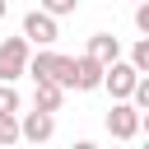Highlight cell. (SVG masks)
<instances>
[{
	"instance_id": "1",
	"label": "cell",
	"mask_w": 149,
	"mask_h": 149,
	"mask_svg": "<svg viewBox=\"0 0 149 149\" xmlns=\"http://www.w3.org/2000/svg\"><path fill=\"white\" fill-rule=\"evenodd\" d=\"M28 74H33V84H37V79H51V84L74 88V56H65V51H56V47H42V51L28 61Z\"/></svg>"
},
{
	"instance_id": "2",
	"label": "cell",
	"mask_w": 149,
	"mask_h": 149,
	"mask_svg": "<svg viewBox=\"0 0 149 149\" xmlns=\"http://www.w3.org/2000/svg\"><path fill=\"white\" fill-rule=\"evenodd\" d=\"M28 61H33V42L19 33V37H5L0 42V84H14L19 74H28Z\"/></svg>"
},
{
	"instance_id": "3",
	"label": "cell",
	"mask_w": 149,
	"mask_h": 149,
	"mask_svg": "<svg viewBox=\"0 0 149 149\" xmlns=\"http://www.w3.org/2000/svg\"><path fill=\"white\" fill-rule=\"evenodd\" d=\"M23 37H28L33 47H56V37H61V19L47 14V9H28V14H23Z\"/></svg>"
},
{
	"instance_id": "4",
	"label": "cell",
	"mask_w": 149,
	"mask_h": 149,
	"mask_svg": "<svg viewBox=\"0 0 149 149\" xmlns=\"http://www.w3.org/2000/svg\"><path fill=\"white\" fill-rule=\"evenodd\" d=\"M135 84H140V70H135L130 61H112V65H107V74H102V88L112 93V102H130Z\"/></svg>"
},
{
	"instance_id": "5",
	"label": "cell",
	"mask_w": 149,
	"mask_h": 149,
	"mask_svg": "<svg viewBox=\"0 0 149 149\" xmlns=\"http://www.w3.org/2000/svg\"><path fill=\"white\" fill-rule=\"evenodd\" d=\"M140 121H144V112H140L135 102H112V112H107V135H112V140H135V135H140Z\"/></svg>"
},
{
	"instance_id": "6",
	"label": "cell",
	"mask_w": 149,
	"mask_h": 149,
	"mask_svg": "<svg viewBox=\"0 0 149 149\" xmlns=\"http://www.w3.org/2000/svg\"><path fill=\"white\" fill-rule=\"evenodd\" d=\"M19 126H23V140H28V144H42V140L56 135V112H42V107L19 112Z\"/></svg>"
},
{
	"instance_id": "7",
	"label": "cell",
	"mask_w": 149,
	"mask_h": 149,
	"mask_svg": "<svg viewBox=\"0 0 149 149\" xmlns=\"http://www.w3.org/2000/svg\"><path fill=\"white\" fill-rule=\"evenodd\" d=\"M102 74H107V65H102V61H93L88 51H84V56H74V88H79V93L102 88Z\"/></svg>"
},
{
	"instance_id": "8",
	"label": "cell",
	"mask_w": 149,
	"mask_h": 149,
	"mask_svg": "<svg viewBox=\"0 0 149 149\" xmlns=\"http://www.w3.org/2000/svg\"><path fill=\"white\" fill-rule=\"evenodd\" d=\"M84 51H88L93 61H102V65H112V61H121V37H116V33H93Z\"/></svg>"
},
{
	"instance_id": "9",
	"label": "cell",
	"mask_w": 149,
	"mask_h": 149,
	"mask_svg": "<svg viewBox=\"0 0 149 149\" xmlns=\"http://www.w3.org/2000/svg\"><path fill=\"white\" fill-rule=\"evenodd\" d=\"M65 84H51V79H37V88H33V107H42V112H61L65 107Z\"/></svg>"
},
{
	"instance_id": "10",
	"label": "cell",
	"mask_w": 149,
	"mask_h": 149,
	"mask_svg": "<svg viewBox=\"0 0 149 149\" xmlns=\"http://www.w3.org/2000/svg\"><path fill=\"white\" fill-rule=\"evenodd\" d=\"M19 140H23L19 112H0V144H19Z\"/></svg>"
},
{
	"instance_id": "11",
	"label": "cell",
	"mask_w": 149,
	"mask_h": 149,
	"mask_svg": "<svg viewBox=\"0 0 149 149\" xmlns=\"http://www.w3.org/2000/svg\"><path fill=\"white\" fill-rule=\"evenodd\" d=\"M130 65H135L140 74H149V37H140V42L130 47Z\"/></svg>"
},
{
	"instance_id": "12",
	"label": "cell",
	"mask_w": 149,
	"mask_h": 149,
	"mask_svg": "<svg viewBox=\"0 0 149 149\" xmlns=\"http://www.w3.org/2000/svg\"><path fill=\"white\" fill-rule=\"evenodd\" d=\"M37 9H47V14L65 19V14H74V9H79V0H37Z\"/></svg>"
},
{
	"instance_id": "13",
	"label": "cell",
	"mask_w": 149,
	"mask_h": 149,
	"mask_svg": "<svg viewBox=\"0 0 149 149\" xmlns=\"http://www.w3.org/2000/svg\"><path fill=\"white\" fill-rule=\"evenodd\" d=\"M19 107H23L19 88H14V84H0V112H19Z\"/></svg>"
},
{
	"instance_id": "14",
	"label": "cell",
	"mask_w": 149,
	"mask_h": 149,
	"mask_svg": "<svg viewBox=\"0 0 149 149\" xmlns=\"http://www.w3.org/2000/svg\"><path fill=\"white\" fill-rule=\"evenodd\" d=\"M130 102H135L140 112H149V74H140V84H135V93H130Z\"/></svg>"
},
{
	"instance_id": "15",
	"label": "cell",
	"mask_w": 149,
	"mask_h": 149,
	"mask_svg": "<svg viewBox=\"0 0 149 149\" xmlns=\"http://www.w3.org/2000/svg\"><path fill=\"white\" fill-rule=\"evenodd\" d=\"M135 28L149 37V0H140V5H135Z\"/></svg>"
},
{
	"instance_id": "16",
	"label": "cell",
	"mask_w": 149,
	"mask_h": 149,
	"mask_svg": "<svg viewBox=\"0 0 149 149\" xmlns=\"http://www.w3.org/2000/svg\"><path fill=\"white\" fill-rule=\"evenodd\" d=\"M70 149H102V144H93V140H74Z\"/></svg>"
},
{
	"instance_id": "17",
	"label": "cell",
	"mask_w": 149,
	"mask_h": 149,
	"mask_svg": "<svg viewBox=\"0 0 149 149\" xmlns=\"http://www.w3.org/2000/svg\"><path fill=\"white\" fill-rule=\"evenodd\" d=\"M5 14H9V0H0V23H5Z\"/></svg>"
},
{
	"instance_id": "18",
	"label": "cell",
	"mask_w": 149,
	"mask_h": 149,
	"mask_svg": "<svg viewBox=\"0 0 149 149\" xmlns=\"http://www.w3.org/2000/svg\"><path fill=\"white\" fill-rule=\"evenodd\" d=\"M140 130H144V135H149V112H144V121H140Z\"/></svg>"
},
{
	"instance_id": "19",
	"label": "cell",
	"mask_w": 149,
	"mask_h": 149,
	"mask_svg": "<svg viewBox=\"0 0 149 149\" xmlns=\"http://www.w3.org/2000/svg\"><path fill=\"white\" fill-rule=\"evenodd\" d=\"M144 149H149V135H144Z\"/></svg>"
},
{
	"instance_id": "20",
	"label": "cell",
	"mask_w": 149,
	"mask_h": 149,
	"mask_svg": "<svg viewBox=\"0 0 149 149\" xmlns=\"http://www.w3.org/2000/svg\"><path fill=\"white\" fill-rule=\"evenodd\" d=\"M0 149H14V144H0Z\"/></svg>"
},
{
	"instance_id": "21",
	"label": "cell",
	"mask_w": 149,
	"mask_h": 149,
	"mask_svg": "<svg viewBox=\"0 0 149 149\" xmlns=\"http://www.w3.org/2000/svg\"><path fill=\"white\" fill-rule=\"evenodd\" d=\"M130 5H140V0H130Z\"/></svg>"
}]
</instances>
